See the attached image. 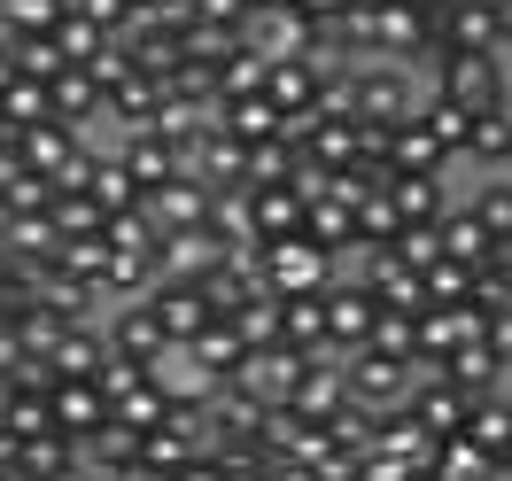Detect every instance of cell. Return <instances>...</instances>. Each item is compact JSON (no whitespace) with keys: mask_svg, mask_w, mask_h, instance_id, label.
I'll return each mask as SVG.
<instances>
[{"mask_svg":"<svg viewBox=\"0 0 512 481\" xmlns=\"http://www.w3.org/2000/svg\"><path fill=\"white\" fill-rule=\"evenodd\" d=\"M288 171H295V148L288 140H264V148H249V179L241 187H288Z\"/></svg>","mask_w":512,"mask_h":481,"instance_id":"cell-40","label":"cell"},{"mask_svg":"<svg viewBox=\"0 0 512 481\" xmlns=\"http://www.w3.org/2000/svg\"><path fill=\"white\" fill-rule=\"evenodd\" d=\"M233 334H241L249 350H256V342H280V295H264V288H256L249 303L233 311Z\"/></svg>","mask_w":512,"mask_h":481,"instance_id":"cell-36","label":"cell"},{"mask_svg":"<svg viewBox=\"0 0 512 481\" xmlns=\"http://www.w3.org/2000/svg\"><path fill=\"white\" fill-rule=\"evenodd\" d=\"M404 412H412L419 427L443 443V435H466V412H474V396H466V388H450L435 365H419V373H412V396H404Z\"/></svg>","mask_w":512,"mask_h":481,"instance_id":"cell-7","label":"cell"},{"mask_svg":"<svg viewBox=\"0 0 512 481\" xmlns=\"http://www.w3.org/2000/svg\"><path fill=\"white\" fill-rule=\"evenodd\" d=\"M435 373H443L450 388H466V396H489V388H505V357H497V350L474 334V342H458V350H450Z\"/></svg>","mask_w":512,"mask_h":481,"instance_id":"cell-18","label":"cell"},{"mask_svg":"<svg viewBox=\"0 0 512 481\" xmlns=\"http://www.w3.org/2000/svg\"><path fill=\"white\" fill-rule=\"evenodd\" d=\"M101 39H109V32H101V24H86L78 8H70L63 24H55V47H63V63H78V70H86V63L101 55Z\"/></svg>","mask_w":512,"mask_h":481,"instance_id":"cell-39","label":"cell"},{"mask_svg":"<svg viewBox=\"0 0 512 481\" xmlns=\"http://www.w3.org/2000/svg\"><path fill=\"white\" fill-rule=\"evenodd\" d=\"M16 357H24V350H16V334H8V326H0V381H8V373H16Z\"/></svg>","mask_w":512,"mask_h":481,"instance_id":"cell-49","label":"cell"},{"mask_svg":"<svg viewBox=\"0 0 512 481\" xmlns=\"http://www.w3.org/2000/svg\"><path fill=\"white\" fill-rule=\"evenodd\" d=\"M0 16H8L16 32H55L70 16V0H0Z\"/></svg>","mask_w":512,"mask_h":481,"instance_id":"cell-43","label":"cell"},{"mask_svg":"<svg viewBox=\"0 0 512 481\" xmlns=\"http://www.w3.org/2000/svg\"><path fill=\"white\" fill-rule=\"evenodd\" d=\"M481 342H489V350L505 357V373H512V303H505V311H489V319H481Z\"/></svg>","mask_w":512,"mask_h":481,"instance_id":"cell-47","label":"cell"},{"mask_svg":"<svg viewBox=\"0 0 512 481\" xmlns=\"http://www.w3.org/2000/svg\"><path fill=\"white\" fill-rule=\"evenodd\" d=\"M419 117L435 125V140H443L450 156H466V132H474V109H458V101H443V94H427L419 101Z\"/></svg>","mask_w":512,"mask_h":481,"instance_id":"cell-35","label":"cell"},{"mask_svg":"<svg viewBox=\"0 0 512 481\" xmlns=\"http://www.w3.org/2000/svg\"><path fill=\"white\" fill-rule=\"evenodd\" d=\"M326 280H334V249H319L311 233L264 241V288L272 295H319Z\"/></svg>","mask_w":512,"mask_h":481,"instance_id":"cell-4","label":"cell"},{"mask_svg":"<svg viewBox=\"0 0 512 481\" xmlns=\"http://www.w3.org/2000/svg\"><path fill=\"white\" fill-rule=\"evenodd\" d=\"M101 218H109V210H101L86 187H78V194H55V202H47V225H55L63 241H78V233H101Z\"/></svg>","mask_w":512,"mask_h":481,"instance_id":"cell-30","label":"cell"},{"mask_svg":"<svg viewBox=\"0 0 512 481\" xmlns=\"http://www.w3.org/2000/svg\"><path fill=\"white\" fill-rule=\"evenodd\" d=\"M94 288H101V303H132V295L156 288V257H148V249H109Z\"/></svg>","mask_w":512,"mask_h":481,"instance_id":"cell-20","label":"cell"},{"mask_svg":"<svg viewBox=\"0 0 512 481\" xmlns=\"http://www.w3.org/2000/svg\"><path fill=\"white\" fill-rule=\"evenodd\" d=\"M179 47H187V63H210V70H218L225 55L241 47V32H233V24H202V16H194L187 32H179Z\"/></svg>","mask_w":512,"mask_h":481,"instance_id":"cell-34","label":"cell"},{"mask_svg":"<svg viewBox=\"0 0 512 481\" xmlns=\"http://www.w3.org/2000/svg\"><path fill=\"white\" fill-rule=\"evenodd\" d=\"M117 156H125V171H132V187H140V194H156L163 179H179V148H171L156 125L117 132Z\"/></svg>","mask_w":512,"mask_h":481,"instance_id":"cell-14","label":"cell"},{"mask_svg":"<svg viewBox=\"0 0 512 481\" xmlns=\"http://www.w3.org/2000/svg\"><path fill=\"white\" fill-rule=\"evenodd\" d=\"M466 435H474L481 450H497V458H505V443H512V396H505V388L474 396V412H466Z\"/></svg>","mask_w":512,"mask_h":481,"instance_id":"cell-28","label":"cell"},{"mask_svg":"<svg viewBox=\"0 0 512 481\" xmlns=\"http://www.w3.org/2000/svg\"><path fill=\"white\" fill-rule=\"evenodd\" d=\"M8 86H16V55L0 47V94H8Z\"/></svg>","mask_w":512,"mask_h":481,"instance_id":"cell-51","label":"cell"},{"mask_svg":"<svg viewBox=\"0 0 512 481\" xmlns=\"http://www.w3.org/2000/svg\"><path fill=\"white\" fill-rule=\"evenodd\" d=\"M132 8H156V0H132Z\"/></svg>","mask_w":512,"mask_h":481,"instance_id":"cell-54","label":"cell"},{"mask_svg":"<svg viewBox=\"0 0 512 481\" xmlns=\"http://www.w3.org/2000/svg\"><path fill=\"white\" fill-rule=\"evenodd\" d=\"M505 458H512V443H505Z\"/></svg>","mask_w":512,"mask_h":481,"instance_id":"cell-55","label":"cell"},{"mask_svg":"<svg viewBox=\"0 0 512 481\" xmlns=\"http://www.w3.org/2000/svg\"><path fill=\"white\" fill-rule=\"evenodd\" d=\"M481 225H489V241H512V179H497V187H481L474 202H466Z\"/></svg>","mask_w":512,"mask_h":481,"instance_id":"cell-42","label":"cell"},{"mask_svg":"<svg viewBox=\"0 0 512 481\" xmlns=\"http://www.w3.org/2000/svg\"><path fill=\"white\" fill-rule=\"evenodd\" d=\"M179 171H187V179H202L210 194H233L241 179H249V148H241L233 132L202 125L194 140H179Z\"/></svg>","mask_w":512,"mask_h":481,"instance_id":"cell-5","label":"cell"},{"mask_svg":"<svg viewBox=\"0 0 512 481\" xmlns=\"http://www.w3.org/2000/svg\"><path fill=\"white\" fill-rule=\"evenodd\" d=\"M70 8H78L86 24H101V32H117V24L132 16V0H70Z\"/></svg>","mask_w":512,"mask_h":481,"instance_id":"cell-46","label":"cell"},{"mask_svg":"<svg viewBox=\"0 0 512 481\" xmlns=\"http://www.w3.org/2000/svg\"><path fill=\"white\" fill-rule=\"evenodd\" d=\"M171 481H225V458H218V450H202V458H187Z\"/></svg>","mask_w":512,"mask_h":481,"instance_id":"cell-48","label":"cell"},{"mask_svg":"<svg viewBox=\"0 0 512 481\" xmlns=\"http://www.w3.org/2000/svg\"><path fill=\"white\" fill-rule=\"evenodd\" d=\"M303 233H311L319 249H350V241H357V225H350L342 202H311V210H303Z\"/></svg>","mask_w":512,"mask_h":481,"instance_id":"cell-38","label":"cell"},{"mask_svg":"<svg viewBox=\"0 0 512 481\" xmlns=\"http://www.w3.org/2000/svg\"><path fill=\"white\" fill-rule=\"evenodd\" d=\"M101 342H109V350H125V357H140V365H148L156 350H171V342H163V326H156V311H148V295H132L125 311L101 326Z\"/></svg>","mask_w":512,"mask_h":481,"instance_id":"cell-19","label":"cell"},{"mask_svg":"<svg viewBox=\"0 0 512 481\" xmlns=\"http://www.w3.org/2000/svg\"><path fill=\"white\" fill-rule=\"evenodd\" d=\"M365 350L412 357V319H404V311H381V319H373V334H365Z\"/></svg>","mask_w":512,"mask_h":481,"instance_id":"cell-45","label":"cell"},{"mask_svg":"<svg viewBox=\"0 0 512 481\" xmlns=\"http://www.w3.org/2000/svg\"><path fill=\"white\" fill-rule=\"evenodd\" d=\"M350 94H357V125L396 132L404 117H419V94H412V70H404V63H357L350 70Z\"/></svg>","mask_w":512,"mask_h":481,"instance_id":"cell-2","label":"cell"},{"mask_svg":"<svg viewBox=\"0 0 512 481\" xmlns=\"http://www.w3.org/2000/svg\"><path fill=\"white\" fill-rule=\"evenodd\" d=\"M497 16H505V39H512V0H497Z\"/></svg>","mask_w":512,"mask_h":481,"instance_id":"cell-53","label":"cell"},{"mask_svg":"<svg viewBox=\"0 0 512 481\" xmlns=\"http://www.w3.org/2000/svg\"><path fill=\"white\" fill-rule=\"evenodd\" d=\"M466 156L474 163H505L512 156V109H481L474 132H466Z\"/></svg>","mask_w":512,"mask_h":481,"instance_id":"cell-32","label":"cell"},{"mask_svg":"<svg viewBox=\"0 0 512 481\" xmlns=\"http://www.w3.org/2000/svg\"><path fill=\"white\" fill-rule=\"evenodd\" d=\"M396 264H412V272H427V264L443 257V233H435V218H412V225H396Z\"/></svg>","mask_w":512,"mask_h":481,"instance_id":"cell-37","label":"cell"},{"mask_svg":"<svg viewBox=\"0 0 512 481\" xmlns=\"http://www.w3.org/2000/svg\"><path fill=\"white\" fill-rule=\"evenodd\" d=\"M210 125H218V132H233L241 148H264V140H280V132H288V117H280V109H272L264 94H233V101L218 94Z\"/></svg>","mask_w":512,"mask_h":481,"instance_id":"cell-15","label":"cell"},{"mask_svg":"<svg viewBox=\"0 0 512 481\" xmlns=\"http://www.w3.org/2000/svg\"><path fill=\"white\" fill-rule=\"evenodd\" d=\"M412 357H388V350H350V396L357 404H373V412H388V404H404L412 396Z\"/></svg>","mask_w":512,"mask_h":481,"instance_id":"cell-9","label":"cell"},{"mask_svg":"<svg viewBox=\"0 0 512 481\" xmlns=\"http://www.w3.org/2000/svg\"><path fill=\"white\" fill-rule=\"evenodd\" d=\"M505 163H512V156H505Z\"/></svg>","mask_w":512,"mask_h":481,"instance_id":"cell-56","label":"cell"},{"mask_svg":"<svg viewBox=\"0 0 512 481\" xmlns=\"http://www.w3.org/2000/svg\"><path fill=\"white\" fill-rule=\"evenodd\" d=\"M249 233H256V241H288V233H303V202H295L288 187H249Z\"/></svg>","mask_w":512,"mask_h":481,"instance_id":"cell-24","label":"cell"},{"mask_svg":"<svg viewBox=\"0 0 512 481\" xmlns=\"http://www.w3.org/2000/svg\"><path fill=\"white\" fill-rule=\"evenodd\" d=\"M148 311H156L163 342H194V334H202V319H210L202 288H179V280H156V288H148Z\"/></svg>","mask_w":512,"mask_h":481,"instance_id":"cell-16","label":"cell"},{"mask_svg":"<svg viewBox=\"0 0 512 481\" xmlns=\"http://www.w3.org/2000/svg\"><path fill=\"white\" fill-rule=\"evenodd\" d=\"M24 295H32V311H47V319H63V326L101 319V295L86 288L78 272H63V264H32V272H24Z\"/></svg>","mask_w":512,"mask_h":481,"instance_id":"cell-6","label":"cell"},{"mask_svg":"<svg viewBox=\"0 0 512 481\" xmlns=\"http://www.w3.org/2000/svg\"><path fill=\"white\" fill-rule=\"evenodd\" d=\"M47 117H55V125H70L78 140H94V125H101V86H94V70L70 63L63 78H47Z\"/></svg>","mask_w":512,"mask_h":481,"instance_id":"cell-13","label":"cell"},{"mask_svg":"<svg viewBox=\"0 0 512 481\" xmlns=\"http://www.w3.org/2000/svg\"><path fill=\"white\" fill-rule=\"evenodd\" d=\"M86 194H94L101 210H140V187H132V171H125V156H117V148H109V156H94Z\"/></svg>","mask_w":512,"mask_h":481,"instance_id":"cell-29","label":"cell"},{"mask_svg":"<svg viewBox=\"0 0 512 481\" xmlns=\"http://www.w3.org/2000/svg\"><path fill=\"white\" fill-rule=\"evenodd\" d=\"M210 202H218V194L202 187V179H187V171L163 179L156 194H140V210H148V225H156V241H163V233H194V225H210Z\"/></svg>","mask_w":512,"mask_h":481,"instance_id":"cell-10","label":"cell"},{"mask_svg":"<svg viewBox=\"0 0 512 481\" xmlns=\"http://www.w3.org/2000/svg\"><path fill=\"white\" fill-rule=\"evenodd\" d=\"M0 117H8V132H32V125H47V86L16 70V86L0 94Z\"/></svg>","mask_w":512,"mask_h":481,"instance_id":"cell-33","label":"cell"},{"mask_svg":"<svg viewBox=\"0 0 512 481\" xmlns=\"http://www.w3.org/2000/svg\"><path fill=\"white\" fill-rule=\"evenodd\" d=\"M435 233H443V257H450V264H481L489 249H497V241H489V225H481L466 202H450L443 218H435Z\"/></svg>","mask_w":512,"mask_h":481,"instance_id":"cell-25","label":"cell"},{"mask_svg":"<svg viewBox=\"0 0 512 481\" xmlns=\"http://www.w3.org/2000/svg\"><path fill=\"white\" fill-rule=\"evenodd\" d=\"M194 357H202V365H210V373H241V357H249V342H241V334H233V319H202V334H194L187 342Z\"/></svg>","mask_w":512,"mask_h":481,"instance_id":"cell-27","label":"cell"},{"mask_svg":"<svg viewBox=\"0 0 512 481\" xmlns=\"http://www.w3.org/2000/svg\"><path fill=\"white\" fill-rule=\"evenodd\" d=\"M8 55H16V70H24V78H39V86L70 70L63 47H55V32H16V47H8Z\"/></svg>","mask_w":512,"mask_h":481,"instance_id":"cell-31","label":"cell"},{"mask_svg":"<svg viewBox=\"0 0 512 481\" xmlns=\"http://www.w3.org/2000/svg\"><path fill=\"white\" fill-rule=\"evenodd\" d=\"M489 466H497V450H481L474 435H443L427 474H435V481H489Z\"/></svg>","mask_w":512,"mask_h":481,"instance_id":"cell-26","label":"cell"},{"mask_svg":"<svg viewBox=\"0 0 512 481\" xmlns=\"http://www.w3.org/2000/svg\"><path fill=\"white\" fill-rule=\"evenodd\" d=\"M0 47H16V24H8V16H0Z\"/></svg>","mask_w":512,"mask_h":481,"instance_id":"cell-52","label":"cell"},{"mask_svg":"<svg viewBox=\"0 0 512 481\" xmlns=\"http://www.w3.org/2000/svg\"><path fill=\"white\" fill-rule=\"evenodd\" d=\"M256 94L272 101L280 117H303V109L319 101V70L311 63H264V86H256Z\"/></svg>","mask_w":512,"mask_h":481,"instance_id":"cell-22","label":"cell"},{"mask_svg":"<svg viewBox=\"0 0 512 481\" xmlns=\"http://www.w3.org/2000/svg\"><path fill=\"white\" fill-rule=\"evenodd\" d=\"M435 94L458 101V109H512V86H505V63L497 55H435Z\"/></svg>","mask_w":512,"mask_h":481,"instance_id":"cell-3","label":"cell"},{"mask_svg":"<svg viewBox=\"0 0 512 481\" xmlns=\"http://www.w3.org/2000/svg\"><path fill=\"white\" fill-rule=\"evenodd\" d=\"M381 194H388V210H396L404 225H412V218H443V210H450L443 171H388Z\"/></svg>","mask_w":512,"mask_h":481,"instance_id":"cell-17","label":"cell"},{"mask_svg":"<svg viewBox=\"0 0 512 481\" xmlns=\"http://www.w3.org/2000/svg\"><path fill=\"white\" fill-rule=\"evenodd\" d=\"M481 334V319L466 311V303H427L412 319V365H443L458 342H474Z\"/></svg>","mask_w":512,"mask_h":481,"instance_id":"cell-11","label":"cell"},{"mask_svg":"<svg viewBox=\"0 0 512 481\" xmlns=\"http://www.w3.org/2000/svg\"><path fill=\"white\" fill-rule=\"evenodd\" d=\"M404 8H419V16H427V24H435V16H443L450 0H404Z\"/></svg>","mask_w":512,"mask_h":481,"instance_id":"cell-50","label":"cell"},{"mask_svg":"<svg viewBox=\"0 0 512 481\" xmlns=\"http://www.w3.org/2000/svg\"><path fill=\"white\" fill-rule=\"evenodd\" d=\"M319 311H326V350H342V357L365 350V334H373V319H381L373 288H350V280H326Z\"/></svg>","mask_w":512,"mask_h":481,"instance_id":"cell-8","label":"cell"},{"mask_svg":"<svg viewBox=\"0 0 512 481\" xmlns=\"http://www.w3.org/2000/svg\"><path fill=\"white\" fill-rule=\"evenodd\" d=\"M47 419H55V435L86 443L101 419H109V396H101L94 373H86V381H47Z\"/></svg>","mask_w":512,"mask_h":481,"instance_id":"cell-12","label":"cell"},{"mask_svg":"<svg viewBox=\"0 0 512 481\" xmlns=\"http://www.w3.org/2000/svg\"><path fill=\"white\" fill-rule=\"evenodd\" d=\"M256 86H264V55H249V47H233V55L218 63V94L233 101V94H256Z\"/></svg>","mask_w":512,"mask_h":481,"instance_id":"cell-44","label":"cell"},{"mask_svg":"<svg viewBox=\"0 0 512 481\" xmlns=\"http://www.w3.org/2000/svg\"><path fill=\"white\" fill-rule=\"evenodd\" d=\"M109 412L125 419V427H140V435H148V427H163V412H171V404H163V388H156V381H140L132 396H117Z\"/></svg>","mask_w":512,"mask_h":481,"instance_id":"cell-41","label":"cell"},{"mask_svg":"<svg viewBox=\"0 0 512 481\" xmlns=\"http://www.w3.org/2000/svg\"><path fill=\"white\" fill-rule=\"evenodd\" d=\"M101 350H109V342H101V319L63 326V342L47 350V373H55V381H86V373L101 365Z\"/></svg>","mask_w":512,"mask_h":481,"instance_id":"cell-23","label":"cell"},{"mask_svg":"<svg viewBox=\"0 0 512 481\" xmlns=\"http://www.w3.org/2000/svg\"><path fill=\"white\" fill-rule=\"evenodd\" d=\"M450 148L435 140V125L427 117H404V125L388 132V171H443Z\"/></svg>","mask_w":512,"mask_h":481,"instance_id":"cell-21","label":"cell"},{"mask_svg":"<svg viewBox=\"0 0 512 481\" xmlns=\"http://www.w3.org/2000/svg\"><path fill=\"white\" fill-rule=\"evenodd\" d=\"M233 32H241V47L264 55V63H303V55H311V39H319V24H311V8H303V0H249Z\"/></svg>","mask_w":512,"mask_h":481,"instance_id":"cell-1","label":"cell"}]
</instances>
